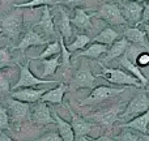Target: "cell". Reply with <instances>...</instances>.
I'll return each instance as SVG.
<instances>
[{"instance_id":"4316f807","label":"cell","mask_w":149,"mask_h":141,"mask_svg":"<svg viewBox=\"0 0 149 141\" xmlns=\"http://www.w3.org/2000/svg\"><path fill=\"white\" fill-rule=\"evenodd\" d=\"M90 42H92V38H90L89 35H86V34H77L72 43L67 44V50L71 54H74V52H77V51L84 50Z\"/></svg>"},{"instance_id":"83f0119b","label":"cell","mask_w":149,"mask_h":141,"mask_svg":"<svg viewBox=\"0 0 149 141\" xmlns=\"http://www.w3.org/2000/svg\"><path fill=\"white\" fill-rule=\"evenodd\" d=\"M60 54V43L59 41H51L46 44L45 50L38 55V56L33 58L31 60H43L47 59V58H52L55 55H59Z\"/></svg>"},{"instance_id":"ee69618b","label":"cell","mask_w":149,"mask_h":141,"mask_svg":"<svg viewBox=\"0 0 149 141\" xmlns=\"http://www.w3.org/2000/svg\"><path fill=\"white\" fill-rule=\"evenodd\" d=\"M115 3H116V4H119V5H120L123 1H122V0H115Z\"/></svg>"},{"instance_id":"60d3db41","label":"cell","mask_w":149,"mask_h":141,"mask_svg":"<svg viewBox=\"0 0 149 141\" xmlns=\"http://www.w3.org/2000/svg\"><path fill=\"white\" fill-rule=\"evenodd\" d=\"M143 30L145 31V35H147V38H148V42H149V22H145V24H143Z\"/></svg>"},{"instance_id":"603a6c76","label":"cell","mask_w":149,"mask_h":141,"mask_svg":"<svg viewBox=\"0 0 149 141\" xmlns=\"http://www.w3.org/2000/svg\"><path fill=\"white\" fill-rule=\"evenodd\" d=\"M52 118L55 119V124L58 127V133L62 137L63 141H74V132L72 129L71 123L65 122L63 118H60L56 111L52 113Z\"/></svg>"},{"instance_id":"9a60e30c","label":"cell","mask_w":149,"mask_h":141,"mask_svg":"<svg viewBox=\"0 0 149 141\" xmlns=\"http://www.w3.org/2000/svg\"><path fill=\"white\" fill-rule=\"evenodd\" d=\"M34 26L41 29L42 33H43L45 35H47V38H51V37L56 35V28H55V24H54V20H52V16H51V12H50L49 5L43 7V12H42L41 20Z\"/></svg>"},{"instance_id":"7bdbcfd3","label":"cell","mask_w":149,"mask_h":141,"mask_svg":"<svg viewBox=\"0 0 149 141\" xmlns=\"http://www.w3.org/2000/svg\"><path fill=\"white\" fill-rule=\"evenodd\" d=\"M126 1H137V3H147L149 0H126Z\"/></svg>"},{"instance_id":"1f68e13d","label":"cell","mask_w":149,"mask_h":141,"mask_svg":"<svg viewBox=\"0 0 149 141\" xmlns=\"http://www.w3.org/2000/svg\"><path fill=\"white\" fill-rule=\"evenodd\" d=\"M0 129L1 131H9L10 124H9V115H8V110L3 107L0 103Z\"/></svg>"},{"instance_id":"d590c367","label":"cell","mask_w":149,"mask_h":141,"mask_svg":"<svg viewBox=\"0 0 149 141\" xmlns=\"http://www.w3.org/2000/svg\"><path fill=\"white\" fill-rule=\"evenodd\" d=\"M58 4H62L74 10L76 8H80V5H82V0H58Z\"/></svg>"},{"instance_id":"ac0fdd59","label":"cell","mask_w":149,"mask_h":141,"mask_svg":"<svg viewBox=\"0 0 149 141\" xmlns=\"http://www.w3.org/2000/svg\"><path fill=\"white\" fill-rule=\"evenodd\" d=\"M92 17L93 15H89L84 8H76L74 16L71 18V24L77 30H92Z\"/></svg>"},{"instance_id":"44dd1931","label":"cell","mask_w":149,"mask_h":141,"mask_svg":"<svg viewBox=\"0 0 149 141\" xmlns=\"http://www.w3.org/2000/svg\"><path fill=\"white\" fill-rule=\"evenodd\" d=\"M130 47H131V43H130L126 38L118 39V41L114 42V43L109 47L107 52L105 54V59H103V62L109 63V62H111V60L116 59V58H122L123 54L130 49Z\"/></svg>"},{"instance_id":"52a82bcc","label":"cell","mask_w":149,"mask_h":141,"mask_svg":"<svg viewBox=\"0 0 149 141\" xmlns=\"http://www.w3.org/2000/svg\"><path fill=\"white\" fill-rule=\"evenodd\" d=\"M97 80V76L92 73L89 65L82 64L81 68H79L74 72L73 77L71 78V82L68 85V89L79 90V89H94V82Z\"/></svg>"},{"instance_id":"5b68a950","label":"cell","mask_w":149,"mask_h":141,"mask_svg":"<svg viewBox=\"0 0 149 141\" xmlns=\"http://www.w3.org/2000/svg\"><path fill=\"white\" fill-rule=\"evenodd\" d=\"M126 90V88H114V86H106V85H101L97 86L92 90L89 95H88L85 99L80 101L79 105L80 106H92V105H97L101 103L103 101L109 99V98H113L119 95L120 93H123Z\"/></svg>"},{"instance_id":"277c9868","label":"cell","mask_w":149,"mask_h":141,"mask_svg":"<svg viewBox=\"0 0 149 141\" xmlns=\"http://www.w3.org/2000/svg\"><path fill=\"white\" fill-rule=\"evenodd\" d=\"M30 63H31V59H29L24 65L20 64L18 62L16 63V65L20 68V78L10 88L12 92L16 89H21V88H34L41 84H56L58 82V80H46V78H41V77L34 76L30 71Z\"/></svg>"},{"instance_id":"c3c4849f","label":"cell","mask_w":149,"mask_h":141,"mask_svg":"<svg viewBox=\"0 0 149 141\" xmlns=\"http://www.w3.org/2000/svg\"><path fill=\"white\" fill-rule=\"evenodd\" d=\"M148 94H149V93H148Z\"/></svg>"},{"instance_id":"3957f363","label":"cell","mask_w":149,"mask_h":141,"mask_svg":"<svg viewBox=\"0 0 149 141\" xmlns=\"http://www.w3.org/2000/svg\"><path fill=\"white\" fill-rule=\"evenodd\" d=\"M7 110L8 115H9V122H12L16 129H20L22 122L30 120L31 105H29V103L21 102V101H17L15 98H8Z\"/></svg>"},{"instance_id":"484cf974","label":"cell","mask_w":149,"mask_h":141,"mask_svg":"<svg viewBox=\"0 0 149 141\" xmlns=\"http://www.w3.org/2000/svg\"><path fill=\"white\" fill-rule=\"evenodd\" d=\"M41 65L43 67V71L41 72V78H45L47 76L55 74L56 69L60 65V54L55 55V56L50 58V59H43L41 60Z\"/></svg>"},{"instance_id":"d6986e66","label":"cell","mask_w":149,"mask_h":141,"mask_svg":"<svg viewBox=\"0 0 149 141\" xmlns=\"http://www.w3.org/2000/svg\"><path fill=\"white\" fill-rule=\"evenodd\" d=\"M148 126H149V110L147 113L131 119L127 123L120 124L119 127L120 128H126V129H134V131L139 132V133L145 135V133H148Z\"/></svg>"},{"instance_id":"5bb4252c","label":"cell","mask_w":149,"mask_h":141,"mask_svg":"<svg viewBox=\"0 0 149 141\" xmlns=\"http://www.w3.org/2000/svg\"><path fill=\"white\" fill-rule=\"evenodd\" d=\"M49 89H34V88H21L20 90H13L10 92V98H15L21 102L34 105L39 102L42 95L47 92Z\"/></svg>"},{"instance_id":"2e32d148","label":"cell","mask_w":149,"mask_h":141,"mask_svg":"<svg viewBox=\"0 0 149 141\" xmlns=\"http://www.w3.org/2000/svg\"><path fill=\"white\" fill-rule=\"evenodd\" d=\"M123 35L130 43L137 44V46H141V49L149 50V42L143 29L137 28V26H131V28H127L124 30Z\"/></svg>"},{"instance_id":"6da1fadb","label":"cell","mask_w":149,"mask_h":141,"mask_svg":"<svg viewBox=\"0 0 149 141\" xmlns=\"http://www.w3.org/2000/svg\"><path fill=\"white\" fill-rule=\"evenodd\" d=\"M22 28H24V15L20 10H15V12L0 18L1 33L12 42L17 41L20 38L21 33H22Z\"/></svg>"},{"instance_id":"ab89813d","label":"cell","mask_w":149,"mask_h":141,"mask_svg":"<svg viewBox=\"0 0 149 141\" xmlns=\"http://www.w3.org/2000/svg\"><path fill=\"white\" fill-rule=\"evenodd\" d=\"M0 141H15V140L10 139V137L8 136L4 131H1V129H0Z\"/></svg>"},{"instance_id":"836d02e7","label":"cell","mask_w":149,"mask_h":141,"mask_svg":"<svg viewBox=\"0 0 149 141\" xmlns=\"http://www.w3.org/2000/svg\"><path fill=\"white\" fill-rule=\"evenodd\" d=\"M12 89H10V85H9V80L7 78L3 72H0V95H4V94H10Z\"/></svg>"},{"instance_id":"cb8c5ba5","label":"cell","mask_w":149,"mask_h":141,"mask_svg":"<svg viewBox=\"0 0 149 141\" xmlns=\"http://www.w3.org/2000/svg\"><path fill=\"white\" fill-rule=\"evenodd\" d=\"M119 64H120L122 68H124V69H126V72H130L132 76L136 77V78L143 84V86H147L148 80L145 78V76L143 74V72L140 71V68L137 67L135 63H132L131 60L128 59V56H122V58H119Z\"/></svg>"},{"instance_id":"8992f818","label":"cell","mask_w":149,"mask_h":141,"mask_svg":"<svg viewBox=\"0 0 149 141\" xmlns=\"http://www.w3.org/2000/svg\"><path fill=\"white\" fill-rule=\"evenodd\" d=\"M148 110H149V94H147L145 92H141V93H137V94L130 101L126 110L122 111L119 118L131 120V119L147 113Z\"/></svg>"},{"instance_id":"ffe728a7","label":"cell","mask_w":149,"mask_h":141,"mask_svg":"<svg viewBox=\"0 0 149 141\" xmlns=\"http://www.w3.org/2000/svg\"><path fill=\"white\" fill-rule=\"evenodd\" d=\"M109 50L107 46L102 43H95V42H90L86 46V49H84L81 52H79L77 55H74L73 58H71V62H73L77 58H88V59H98L101 55L106 54Z\"/></svg>"},{"instance_id":"ba28073f","label":"cell","mask_w":149,"mask_h":141,"mask_svg":"<svg viewBox=\"0 0 149 141\" xmlns=\"http://www.w3.org/2000/svg\"><path fill=\"white\" fill-rule=\"evenodd\" d=\"M95 17L106 21L110 25H127V21L124 20L123 15H122L120 7L116 3H105V4H102V7L95 13Z\"/></svg>"},{"instance_id":"7c38bea8","label":"cell","mask_w":149,"mask_h":141,"mask_svg":"<svg viewBox=\"0 0 149 141\" xmlns=\"http://www.w3.org/2000/svg\"><path fill=\"white\" fill-rule=\"evenodd\" d=\"M30 120L39 126H49V124L55 123V119L52 118V113L49 105L46 102H41V101L34 103V106L31 107Z\"/></svg>"},{"instance_id":"4fadbf2b","label":"cell","mask_w":149,"mask_h":141,"mask_svg":"<svg viewBox=\"0 0 149 141\" xmlns=\"http://www.w3.org/2000/svg\"><path fill=\"white\" fill-rule=\"evenodd\" d=\"M49 42H51V41L43 38V37H42L39 33H37L34 29H28L26 33H25V35L22 37V39L18 42V44H16V46L13 47L12 51L17 50V51H21L24 54L29 47H31V46H43V44H47Z\"/></svg>"},{"instance_id":"7dc6e473","label":"cell","mask_w":149,"mask_h":141,"mask_svg":"<svg viewBox=\"0 0 149 141\" xmlns=\"http://www.w3.org/2000/svg\"><path fill=\"white\" fill-rule=\"evenodd\" d=\"M0 33H1V29H0Z\"/></svg>"},{"instance_id":"e0dca14e","label":"cell","mask_w":149,"mask_h":141,"mask_svg":"<svg viewBox=\"0 0 149 141\" xmlns=\"http://www.w3.org/2000/svg\"><path fill=\"white\" fill-rule=\"evenodd\" d=\"M59 13H60L59 21H58L56 25H55L56 33L60 34V35L64 38V41H70L71 37H72V26H71L72 24H71L70 13H68L63 7L59 8Z\"/></svg>"},{"instance_id":"4dcf8cb0","label":"cell","mask_w":149,"mask_h":141,"mask_svg":"<svg viewBox=\"0 0 149 141\" xmlns=\"http://www.w3.org/2000/svg\"><path fill=\"white\" fill-rule=\"evenodd\" d=\"M58 4V1L54 0H30V1L26 3H20V4H15L13 7L16 9H20V8H38V7H46V5H55Z\"/></svg>"},{"instance_id":"9c48e42d","label":"cell","mask_w":149,"mask_h":141,"mask_svg":"<svg viewBox=\"0 0 149 141\" xmlns=\"http://www.w3.org/2000/svg\"><path fill=\"white\" fill-rule=\"evenodd\" d=\"M122 113V105H114L111 107L106 108V110L98 111V113L90 114L86 116V119H92L94 120L93 123H98L101 126L106 127V128H113V126L119 120V115Z\"/></svg>"},{"instance_id":"d6a6232c","label":"cell","mask_w":149,"mask_h":141,"mask_svg":"<svg viewBox=\"0 0 149 141\" xmlns=\"http://www.w3.org/2000/svg\"><path fill=\"white\" fill-rule=\"evenodd\" d=\"M139 140H140L139 135L134 133L131 131H122L115 139V141H139Z\"/></svg>"},{"instance_id":"b9f144b4","label":"cell","mask_w":149,"mask_h":141,"mask_svg":"<svg viewBox=\"0 0 149 141\" xmlns=\"http://www.w3.org/2000/svg\"><path fill=\"white\" fill-rule=\"evenodd\" d=\"M143 141H149V133H145V135H141V137H140Z\"/></svg>"},{"instance_id":"bcb514c9","label":"cell","mask_w":149,"mask_h":141,"mask_svg":"<svg viewBox=\"0 0 149 141\" xmlns=\"http://www.w3.org/2000/svg\"><path fill=\"white\" fill-rule=\"evenodd\" d=\"M148 133H149V126H148Z\"/></svg>"},{"instance_id":"8fae6325","label":"cell","mask_w":149,"mask_h":141,"mask_svg":"<svg viewBox=\"0 0 149 141\" xmlns=\"http://www.w3.org/2000/svg\"><path fill=\"white\" fill-rule=\"evenodd\" d=\"M143 9H144V4L137 1H126L124 0L120 4V10L124 20L127 21V24H132L135 26L141 24Z\"/></svg>"},{"instance_id":"8d00e7d4","label":"cell","mask_w":149,"mask_h":141,"mask_svg":"<svg viewBox=\"0 0 149 141\" xmlns=\"http://www.w3.org/2000/svg\"><path fill=\"white\" fill-rule=\"evenodd\" d=\"M33 141H63V140H62V137L59 136L58 132H49V133L43 135V136H41L39 139H36Z\"/></svg>"},{"instance_id":"f1b7e54d","label":"cell","mask_w":149,"mask_h":141,"mask_svg":"<svg viewBox=\"0 0 149 141\" xmlns=\"http://www.w3.org/2000/svg\"><path fill=\"white\" fill-rule=\"evenodd\" d=\"M58 38H59V43H60V58H62V65L65 68V69H70L71 67V52L67 50V46L64 44V38H63L60 34H58Z\"/></svg>"},{"instance_id":"30bf717a","label":"cell","mask_w":149,"mask_h":141,"mask_svg":"<svg viewBox=\"0 0 149 141\" xmlns=\"http://www.w3.org/2000/svg\"><path fill=\"white\" fill-rule=\"evenodd\" d=\"M67 108H68V111H70L71 126H72V129L74 132V139H76V140L85 139V137L89 136V133L92 132L93 128H98L95 123L88 122L86 118H82V116L74 114L73 110H71V107L68 105H67Z\"/></svg>"},{"instance_id":"f6af8a7d","label":"cell","mask_w":149,"mask_h":141,"mask_svg":"<svg viewBox=\"0 0 149 141\" xmlns=\"http://www.w3.org/2000/svg\"><path fill=\"white\" fill-rule=\"evenodd\" d=\"M147 90H148V93H149V81H148V84H147Z\"/></svg>"},{"instance_id":"e575fe53","label":"cell","mask_w":149,"mask_h":141,"mask_svg":"<svg viewBox=\"0 0 149 141\" xmlns=\"http://www.w3.org/2000/svg\"><path fill=\"white\" fill-rule=\"evenodd\" d=\"M136 65L137 67H148L149 65V52L144 51V52H140L137 54L136 56Z\"/></svg>"},{"instance_id":"74e56055","label":"cell","mask_w":149,"mask_h":141,"mask_svg":"<svg viewBox=\"0 0 149 141\" xmlns=\"http://www.w3.org/2000/svg\"><path fill=\"white\" fill-rule=\"evenodd\" d=\"M149 22V1L144 3V9H143V16H141V24Z\"/></svg>"},{"instance_id":"7402d4cb","label":"cell","mask_w":149,"mask_h":141,"mask_svg":"<svg viewBox=\"0 0 149 141\" xmlns=\"http://www.w3.org/2000/svg\"><path fill=\"white\" fill-rule=\"evenodd\" d=\"M68 90V85L64 82H59L55 89H50L42 95L41 102L46 103H56V105H62L63 103V97Z\"/></svg>"},{"instance_id":"f546056e","label":"cell","mask_w":149,"mask_h":141,"mask_svg":"<svg viewBox=\"0 0 149 141\" xmlns=\"http://www.w3.org/2000/svg\"><path fill=\"white\" fill-rule=\"evenodd\" d=\"M16 60H13L12 54H10L9 46L7 47H1L0 49V69L7 67H12L13 64H16Z\"/></svg>"},{"instance_id":"f35d334b","label":"cell","mask_w":149,"mask_h":141,"mask_svg":"<svg viewBox=\"0 0 149 141\" xmlns=\"http://www.w3.org/2000/svg\"><path fill=\"white\" fill-rule=\"evenodd\" d=\"M85 140H88V141H115V139L107 136V135H105V136H100V137H97V139H90V137L88 136V137H85Z\"/></svg>"},{"instance_id":"7a4b0ae2","label":"cell","mask_w":149,"mask_h":141,"mask_svg":"<svg viewBox=\"0 0 149 141\" xmlns=\"http://www.w3.org/2000/svg\"><path fill=\"white\" fill-rule=\"evenodd\" d=\"M102 73L95 74L97 77H103L110 84L120 85V86H136V88H144L143 84L132 76L131 73H127L126 71L119 69V68H107L102 65Z\"/></svg>"},{"instance_id":"d4e9b609","label":"cell","mask_w":149,"mask_h":141,"mask_svg":"<svg viewBox=\"0 0 149 141\" xmlns=\"http://www.w3.org/2000/svg\"><path fill=\"white\" fill-rule=\"evenodd\" d=\"M119 39V33L116 30H114L113 28H106L102 31L97 34L94 38H92V42L95 43H102L105 46L110 47L114 42H116Z\"/></svg>"}]
</instances>
